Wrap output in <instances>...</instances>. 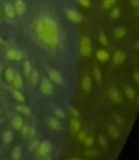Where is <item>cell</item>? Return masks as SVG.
Wrapping results in <instances>:
<instances>
[{
    "mask_svg": "<svg viewBox=\"0 0 139 160\" xmlns=\"http://www.w3.org/2000/svg\"><path fill=\"white\" fill-rule=\"evenodd\" d=\"M68 160H82L79 158H76V157H74V158H71V159H68Z\"/></svg>",
    "mask_w": 139,
    "mask_h": 160,
    "instance_id": "47",
    "label": "cell"
},
{
    "mask_svg": "<svg viewBox=\"0 0 139 160\" xmlns=\"http://www.w3.org/2000/svg\"><path fill=\"white\" fill-rule=\"evenodd\" d=\"M0 112H1V111H0Z\"/></svg>",
    "mask_w": 139,
    "mask_h": 160,
    "instance_id": "51",
    "label": "cell"
},
{
    "mask_svg": "<svg viewBox=\"0 0 139 160\" xmlns=\"http://www.w3.org/2000/svg\"><path fill=\"white\" fill-rule=\"evenodd\" d=\"M83 143L85 144L86 147H91L93 145V143H95V138H93V136H86V138H85V141Z\"/></svg>",
    "mask_w": 139,
    "mask_h": 160,
    "instance_id": "32",
    "label": "cell"
},
{
    "mask_svg": "<svg viewBox=\"0 0 139 160\" xmlns=\"http://www.w3.org/2000/svg\"><path fill=\"white\" fill-rule=\"evenodd\" d=\"M66 18L73 23H80L83 21V17L77 10L75 9H65Z\"/></svg>",
    "mask_w": 139,
    "mask_h": 160,
    "instance_id": "7",
    "label": "cell"
},
{
    "mask_svg": "<svg viewBox=\"0 0 139 160\" xmlns=\"http://www.w3.org/2000/svg\"><path fill=\"white\" fill-rule=\"evenodd\" d=\"M86 136H87L86 132L82 131V132L78 133V141H79V142H84V141H85V138H86Z\"/></svg>",
    "mask_w": 139,
    "mask_h": 160,
    "instance_id": "40",
    "label": "cell"
},
{
    "mask_svg": "<svg viewBox=\"0 0 139 160\" xmlns=\"http://www.w3.org/2000/svg\"><path fill=\"white\" fill-rule=\"evenodd\" d=\"M6 59L8 61H21L23 59V52L17 48H10L6 51Z\"/></svg>",
    "mask_w": 139,
    "mask_h": 160,
    "instance_id": "5",
    "label": "cell"
},
{
    "mask_svg": "<svg viewBox=\"0 0 139 160\" xmlns=\"http://www.w3.org/2000/svg\"><path fill=\"white\" fill-rule=\"evenodd\" d=\"M47 73H48L49 80L57 85H61L63 83V76L57 69L47 67Z\"/></svg>",
    "mask_w": 139,
    "mask_h": 160,
    "instance_id": "3",
    "label": "cell"
},
{
    "mask_svg": "<svg viewBox=\"0 0 139 160\" xmlns=\"http://www.w3.org/2000/svg\"><path fill=\"white\" fill-rule=\"evenodd\" d=\"M134 80H135V82L139 85V71L134 72Z\"/></svg>",
    "mask_w": 139,
    "mask_h": 160,
    "instance_id": "44",
    "label": "cell"
},
{
    "mask_svg": "<svg viewBox=\"0 0 139 160\" xmlns=\"http://www.w3.org/2000/svg\"><path fill=\"white\" fill-rule=\"evenodd\" d=\"M124 92H125V94H126V96L128 99L133 100V99L135 98L136 93H135V91H134V88H132L131 86H124Z\"/></svg>",
    "mask_w": 139,
    "mask_h": 160,
    "instance_id": "27",
    "label": "cell"
},
{
    "mask_svg": "<svg viewBox=\"0 0 139 160\" xmlns=\"http://www.w3.org/2000/svg\"><path fill=\"white\" fill-rule=\"evenodd\" d=\"M98 139H99V144H100V146H101V147H107V146H108V142H107V139L104 138L103 135H99Z\"/></svg>",
    "mask_w": 139,
    "mask_h": 160,
    "instance_id": "34",
    "label": "cell"
},
{
    "mask_svg": "<svg viewBox=\"0 0 139 160\" xmlns=\"http://www.w3.org/2000/svg\"><path fill=\"white\" fill-rule=\"evenodd\" d=\"M14 75H15V72H14V70H13L12 68H8V69L4 71V78H6V80L8 81L9 83L12 82Z\"/></svg>",
    "mask_w": 139,
    "mask_h": 160,
    "instance_id": "22",
    "label": "cell"
},
{
    "mask_svg": "<svg viewBox=\"0 0 139 160\" xmlns=\"http://www.w3.org/2000/svg\"><path fill=\"white\" fill-rule=\"evenodd\" d=\"M13 139V134L11 131H6V132L2 134V141L4 144H10Z\"/></svg>",
    "mask_w": 139,
    "mask_h": 160,
    "instance_id": "24",
    "label": "cell"
},
{
    "mask_svg": "<svg viewBox=\"0 0 139 160\" xmlns=\"http://www.w3.org/2000/svg\"><path fill=\"white\" fill-rule=\"evenodd\" d=\"M115 3H116V0H102L101 7L103 10H109V9L113 8Z\"/></svg>",
    "mask_w": 139,
    "mask_h": 160,
    "instance_id": "23",
    "label": "cell"
},
{
    "mask_svg": "<svg viewBox=\"0 0 139 160\" xmlns=\"http://www.w3.org/2000/svg\"><path fill=\"white\" fill-rule=\"evenodd\" d=\"M13 6H14L17 15H19V17H22L26 12V4L23 0H14Z\"/></svg>",
    "mask_w": 139,
    "mask_h": 160,
    "instance_id": "10",
    "label": "cell"
},
{
    "mask_svg": "<svg viewBox=\"0 0 139 160\" xmlns=\"http://www.w3.org/2000/svg\"><path fill=\"white\" fill-rule=\"evenodd\" d=\"M30 31L34 42L51 55L57 52L64 42V33L61 25L48 12L39 13L31 23Z\"/></svg>",
    "mask_w": 139,
    "mask_h": 160,
    "instance_id": "1",
    "label": "cell"
},
{
    "mask_svg": "<svg viewBox=\"0 0 139 160\" xmlns=\"http://www.w3.org/2000/svg\"><path fill=\"white\" fill-rule=\"evenodd\" d=\"M93 86V82H91V78L89 75H85L82 80V88L85 93H89Z\"/></svg>",
    "mask_w": 139,
    "mask_h": 160,
    "instance_id": "14",
    "label": "cell"
},
{
    "mask_svg": "<svg viewBox=\"0 0 139 160\" xmlns=\"http://www.w3.org/2000/svg\"><path fill=\"white\" fill-rule=\"evenodd\" d=\"M51 149H52V146H51L50 142L49 141H44L42 143H39L37 147V154L40 157H46L50 154Z\"/></svg>",
    "mask_w": 139,
    "mask_h": 160,
    "instance_id": "6",
    "label": "cell"
},
{
    "mask_svg": "<svg viewBox=\"0 0 139 160\" xmlns=\"http://www.w3.org/2000/svg\"><path fill=\"white\" fill-rule=\"evenodd\" d=\"M114 118H115V122L117 123V124H123V123H124V119L118 116V114H114Z\"/></svg>",
    "mask_w": 139,
    "mask_h": 160,
    "instance_id": "41",
    "label": "cell"
},
{
    "mask_svg": "<svg viewBox=\"0 0 139 160\" xmlns=\"http://www.w3.org/2000/svg\"><path fill=\"white\" fill-rule=\"evenodd\" d=\"M93 52V44L89 36L83 35L79 40V53L83 57H89Z\"/></svg>",
    "mask_w": 139,
    "mask_h": 160,
    "instance_id": "2",
    "label": "cell"
},
{
    "mask_svg": "<svg viewBox=\"0 0 139 160\" xmlns=\"http://www.w3.org/2000/svg\"><path fill=\"white\" fill-rule=\"evenodd\" d=\"M28 128H30V127L28 125H24L23 124V127L21 128V135L23 137H26V135H27V133H28Z\"/></svg>",
    "mask_w": 139,
    "mask_h": 160,
    "instance_id": "38",
    "label": "cell"
},
{
    "mask_svg": "<svg viewBox=\"0 0 139 160\" xmlns=\"http://www.w3.org/2000/svg\"><path fill=\"white\" fill-rule=\"evenodd\" d=\"M39 89L44 95L46 96H50L53 93V87H52V83L49 78H44L39 81Z\"/></svg>",
    "mask_w": 139,
    "mask_h": 160,
    "instance_id": "4",
    "label": "cell"
},
{
    "mask_svg": "<svg viewBox=\"0 0 139 160\" xmlns=\"http://www.w3.org/2000/svg\"><path fill=\"white\" fill-rule=\"evenodd\" d=\"M129 3H131L134 8H139V0H129Z\"/></svg>",
    "mask_w": 139,
    "mask_h": 160,
    "instance_id": "43",
    "label": "cell"
},
{
    "mask_svg": "<svg viewBox=\"0 0 139 160\" xmlns=\"http://www.w3.org/2000/svg\"><path fill=\"white\" fill-rule=\"evenodd\" d=\"M11 124H12V127L15 128V130H21V128L23 127V120H22V118L20 116H14L12 119V121H11Z\"/></svg>",
    "mask_w": 139,
    "mask_h": 160,
    "instance_id": "17",
    "label": "cell"
},
{
    "mask_svg": "<svg viewBox=\"0 0 139 160\" xmlns=\"http://www.w3.org/2000/svg\"><path fill=\"white\" fill-rule=\"evenodd\" d=\"M17 110L19 112H21V113L25 114V116H30L31 112H32L30 109V107H27V106H25V105H17Z\"/></svg>",
    "mask_w": 139,
    "mask_h": 160,
    "instance_id": "26",
    "label": "cell"
},
{
    "mask_svg": "<svg viewBox=\"0 0 139 160\" xmlns=\"http://www.w3.org/2000/svg\"><path fill=\"white\" fill-rule=\"evenodd\" d=\"M126 60V55H125V52L124 51H122V50H117V51H115V53H114V56H113V62H114V64H116V65H121L123 63V62Z\"/></svg>",
    "mask_w": 139,
    "mask_h": 160,
    "instance_id": "11",
    "label": "cell"
},
{
    "mask_svg": "<svg viewBox=\"0 0 139 160\" xmlns=\"http://www.w3.org/2000/svg\"><path fill=\"white\" fill-rule=\"evenodd\" d=\"M39 143H40V142H39V141H37V139H36V141H34V142H32V144H31L30 147H28V148H30L31 152H34V150L36 149V148L38 147V145H39Z\"/></svg>",
    "mask_w": 139,
    "mask_h": 160,
    "instance_id": "39",
    "label": "cell"
},
{
    "mask_svg": "<svg viewBox=\"0 0 139 160\" xmlns=\"http://www.w3.org/2000/svg\"><path fill=\"white\" fill-rule=\"evenodd\" d=\"M121 14V10L118 7H115V8H113L111 10V12H110V18H111L112 20H115L117 19L118 17H120Z\"/></svg>",
    "mask_w": 139,
    "mask_h": 160,
    "instance_id": "31",
    "label": "cell"
},
{
    "mask_svg": "<svg viewBox=\"0 0 139 160\" xmlns=\"http://www.w3.org/2000/svg\"><path fill=\"white\" fill-rule=\"evenodd\" d=\"M40 160H52V158L48 155V156H46V157H42V159H40Z\"/></svg>",
    "mask_w": 139,
    "mask_h": 160,
    "instance_id": "45",
    "label": "cell"
},
{
    "mask_svg": "<svg viewBox=\"0 0 139 160\" xmlns=\"http://www.w3.org/2000/svg\"><path fill=\"white\" fill-rule=\"evenodd\" d=\"M3 11H4V15H6L7 19L13 20V19H15V17H17V12H15L14 6H13V3H11V2H6V3H4Z\"/></svg>",
    "mask_w": 139,
    "mask_h": 160,
    "instance_id": "9",
    "label": "cell"
},
{
    "mask_svg": "<svg viewBox=\"0 0 139 160\" xmlns=\"http://www.w3.org/2000/svg\"><path fill=\"white\" fill-rule=\"evenodd\" d=\"M78 3L82 7H84V8H89L91 6L90 0H78Z\"/></svg>",
    "mask_w": 139,
    "mask_h": 160,
    "instance_id": "35",
    "label": "cell"
},
{
    "mask_svg": "<svg viewBox=\"0 0 139 160\" xmlns=\"http://www.w3.org/2000/svg\"><path fill=\"white\" fill-rule=\"evenodd\" d=\"M108 133L112 138H118L120 137V130L115 125H109L108 127Z\"/></svg>",
    "mask_w": 139,
    "mask_h": 160,
    "instance_id": "18",
    "label": "cell"
},
{
    "mask_svg": "<svg viewBox=\"0 0 139 160\" xmlns=\"http://www.w3.org/2000/svg\"><path fill=\"white\" fill-rule=\"evenodd\" d=\"M35 133H36V130H35V128H33V127H30V128H28V133H27V138H30V139H32L33 137L35 136Z\"/></svg>",
    "mask_w": 139,
    "mask_h": 160,
    "instance_id": "37",
    "label": "cell"
},
{
    "mask_svg": "<svg viewBox=\"0 0 139 160\" xmlns=\"http://www.w3.org/2000/svg\"><path fill=\"white\" fill-rule=\"evenodd\" d=\"M97 154H98V150H96V149H88V150H86V152H84V155H85V156H87V157L96 156Z\"/></svg>",
    "mask_w": 139,
    "mask_h": 160,
    "instance_id": "36",
    "label": "cell"
},
{
    "mask_svg": "<svg viewBox=\"0 0 139 160\" xmlns=\"http://www.w3.org/2000/svg\"><path fill=\"white\" fill-rule=\"evenodd\" d=\"M33 68H32V64H31V62L28 61V60H25L23 63V71H24V74H25L26 76H30L31 72H32Z\"/></svg>",
    "mask_w": 139,
    "mask_h": 160,
    "instance_id": "28",
    "label": "cell"
},
{
    "mask_svg": "<svg viewBox=\"0 0 139 160\" xmlns=\"http://www.w3.org/2000/svg\"><path fill=\"white\" fill-rule=\"evenodd\" d=\"M125 35H126V30H125V28H123V26H118V28H116L115 30H114V36H115V38H117V39L124 38Z\"/></svg>",
    "mask_w": 139,
    "mask_h": 160,
    "instance_id": "20",
    "label": "cell"
},
{
    "mask_svg": "<svg viewBox=\"0 0 139 160\" xmlns=\"http://www.w3.org/2000/svg\"><path fill=\"white\" fill-rule=\"evenodd\" d=\"M11 93H12L13 97H14L17 101H20V102H24V101H25V97H24V95L22 94V92L20 91V89H17L13 87V88H11Z\"/></svg>",
    "mask_w": 139,
    "mask_h": 160,
    "instance_id": "19",
    "label": "cell"
},
{
    "mask_svg": "<svg viewBox=\"0 0 139 160\" xmlns=\"http://www.w3.org/2000/svg\"><path fill=\"white\" fill-rule=\"evenodd\" d=\"M0 73H1V64H0Z\"/></svg>",
    "mask_w": 139,
    "mask_h": 160,
    "instance_id": "50",
    "label": "cell"
},
{
    "mask_svg": "<svg viewBox=\"0 0 139 160\" xmlns=\"http://www.w3.org/2000/svg\"><path fill=\"white\" fill-rule=\"evenodd\" d=\"M135 48H136V49H138V50H139V40H138V42H135Z\"/></svg>",
    "mask_w": 139,
    "mask_h": 160,
    "instance_id": "46",
    "label": "cell"
},
{
    "mask_svg": "<svg viewBox=\"0 0 139 160\" xmlns=\"http://www.w3.org/2000/svg\"><path fill=\"white\" fill-rule=\"evenodd\" d=\"M99 42L102 46H107V45L109 44V40H108L107 35H105V33L102 30H100V32H99Z\"/></svg>",
    "mask_w": 139,
    "mask_h": 160,
    "instance_id": "30",
    "label": "cell"
},
{
    "mask_svg": "<svg viewBox=\"0 0 139 160\" xmlns=\"http://www.w3.org/2000/svg\"><path fill=\"white\" fill-rule=\"evenodd\" d=\"M71 127H72V128H73L74 132H79L82 125H80V122L78 121V119L74 118L73 120L71 121Z\"/></svg>",
    "mask_w": 139,
    "mask_h": 160,
    "instance_id": "29",
    "label": "cell"
},
{
    "mask_svg": "<svg viewBox=\"0 0 139 160\" xmlns=\"http://www.w3.org/2000/svg\"><path fill=\"white\" fill-rule=\"evenodd\" d=\"M28 78H30V81H31V83H32V85H34V86H36V85L39 84L40 76H39V73H38L37 70H34V69H33Z\"/></svg>",
    "mask_w": 139,
    "mask_h": 160,
    "instance_id": "16",
    "label": "cell"
},
{
    "mask_svg": "<svg viewBox=\"0 0 139 160\" xmlns=\"http://www.w3.org/2000/svg\"><path fill=\"white\" fill-rule=\"evenodd\" d=\"M55 116H57L58 118H60V119H64V118H65V113H64L63 110L60 109V108H55Z\"/></svg>",
    "mask_w": 139,
    "mask_h": 160,
    "instance_id": "33",
    "label": "cell"
},
{
    "mask_svg": "<svg viewBox=\"0 0 139 160\" xmlns=\"http://www.w3.org/2000/svg\"><path fill=\"white\" fill-rule=\"evenodd\" d=\"M109 98L115 103H121L123 101V97L121 94L120 89L116 87H110L109 89Z\"/></svg>",
    "mask_w": 139,
    "mask_h": 160,
    "instance_id": "8",
    "label": "cell"
},
{
    "mask_svg": "<svg viewBox=\"0 0 139 160\" xmlns=\"http://www.w3.org/2000/svg\"><path fill=\"white\" fill-rule=\"evenodd\" d=\"M47 124H48L49 128H53L55 131H60L62 130V123L60 120L55 118H48L47 119Z\"/></svg>",
    "mask_w": 139,
    "mask_h": 160,
    "instance_id": "12",
    "label": "cell"
},
{
    "mask_svg": "<svg viewBox=\"0 0 139 160\" xmlns=\"http://www.w3.org/2000/svg\"><path fill=\"white\" fill-rule=\"evenodd\" d=\"M96 56H97V59L99 60L100 62L108 61V60H109V58H110L109 52H108L107 50H104V49H99V50H97Z\"/></svg>",
    "mask_w": 139,
    "mask_h": 160,
    "instance_id": "15",
    "label": "cell"
},
{
    "mask_svg": "<svg viewBox=\"0 0 139 160\" xmlns=\"http://www.w3.org/2000/svg\"><path fill=\"white\" fill-rule=\"evenodd\" d=\"M93 76H95L96 81H97L98 84H101L102 82V73H101V70L98 65H95L93 67Z\"/></svg>",
    "mask_w": 139,
    "mask_h": 160,
    "instance_id": "21",
    "label": "cell"
},
{
    "mask_svg": "<svg viewBox=\"0 0 139 160\" xmlns=\"http://www.w3.org/2000/svg\"><path fill=\"white\" fill-rule=\"evenodd\" d=\"M21 155H22V149L20 146H15L12 150V160H20L21 158Z\"/></svg>",
    "mask_w": 139,
    "mask_h": 160,
    "instance_id": "25",
    "label": "cell"
},
{
    "mask_svg": "<svg viewBox=\"0 0 139 160\" xmlns=\"http://www.w3.org/2000/svg\"><path fill=\"white\" fill-rule=\"evenodd\" d=\"M2 42H3V39H2V37L0 36V45H2Z\"/></svg>",
    "mask_w": 139,
    "mask_h": 160,
    "instance_id": "48",
    "label": "cell"
},
{
    "mask_svg": "<svg viewBox=\"0 0 139 160\" xmlns=\"http://www.w3.org/2000/svg\"><path fill=\"white\" fill-rule=\"evenodd\" d=\"M12 85H13V87L14 88H17V89H20V91H22L23 89V87H24V84H23V78H22V76H21V74L20 73H15V75H14V78H13V80H12Z\"/></svg>",
    "mask_w": 139,
    "mask_h": 160,
    "instance_id": "13",
    "label": "cell"
},
{
    "mask_svg": "<svg viewBox=\"0 0 139 160\" xmlns=\"http://www.w3.org/2000/svg\"><path fill=\"white\" fill-rule=\"evenodd\" d=\"M137 105L139 106V97H138V101H137Z\"/></svg>",
    "mask_w": 139,
    "mask_h": 160,
    "instance_id": "49",
    "label": "cell"
},
{
    "mask_svg": "<svg viewBox=\"0 0 139 160\" xmlns=\"http://www.w3.org/2000/svg\"><path fill=\"white\" fill-rule=\"evenodd\" d=\"M70 111L72 112V114H74V117H78V116H79V112H78V110L76 109V108L70 107Z\"/></svg>",
    "mask_w": 139,
    "mask_h": 160,
    "instance_id": "42",
    "label": "cell"
}]
</instances>
